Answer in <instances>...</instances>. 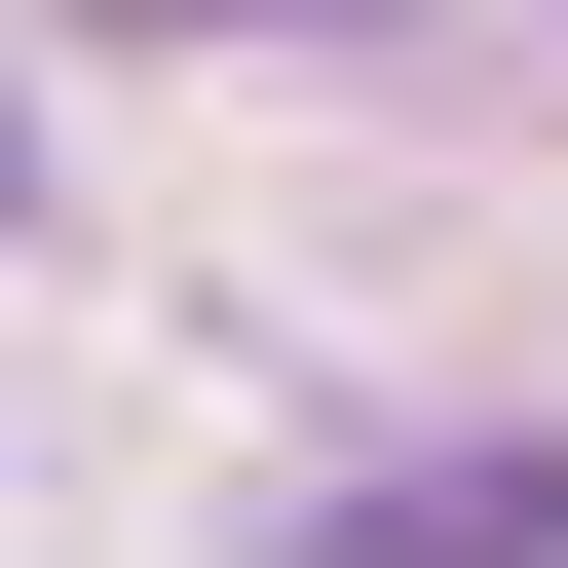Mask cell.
Segmentation results:
<instances>
[{"instance_id": "obj_1", "label": "cell", "mask_w": 568, "mask_h": 568, "mask_svg": "<svg viewBox=\"0 0 568 568\" xmlns=\"http://www.w3.org/2000/svg\"><path fill=\"white\" fill-rule=\"evenodd\" d=\"M530 530H568V455H379L304 568H530Z\"/></svg>"}, {"instance_id": "obj_2", "label": "cell", "mask_w": 568, "mask_h": 568, "mask_svg": "<svg viewBox=\"0 0 568 568\" xmlns=\"http://www.w3.org/2000/svg\"><path fill=\"white\" fill-rule=\"evenodd\" d=\"M152 39H227V0H152ZM265 39H342V0H265Z\"/></svg>"}]
</instances>
